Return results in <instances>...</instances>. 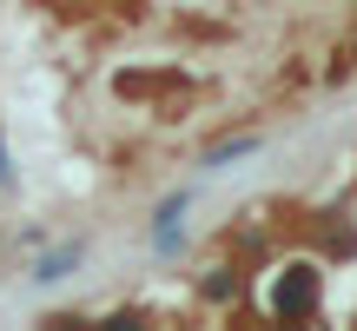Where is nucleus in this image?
I'll return each instance as SVG.
<instances>
[{
  "instance_id": "f257e3e1",
  "label": "nucleus",
  "mask_w": 357,
  "mask_h": 331,
  "mask_svg": "<svg viewBox=\"0 0 357 331\" xmlns=\"http://www.w3.org/2000/svg\"><path fill=\"white\" fill-rule=\"evenodd\" d=\"M311 305H318V272H311V265H291L278 279V292H271V311H278V318H305Z\"/></svg>"
},
{
  "instance_id": "7ed1b4c3",
  "label": "nucleus",
  "mask_w": 357,
  "mask_h": 331,
  "mask_svg": "<svg viewBox=\"0 0 357 331\" xmlns=\"http://www.w3.org/2000/svg\"><path fill=\"white\" fill-rule=\"evenodd\" d=\"M106 331H146L139 311H119V318H106Z\"/></svg>"
},
{
  "instance_id": "f03ea898",
  "label": "nucleus",
  "mask_w": 357,
  "mask_h": 331,
  "mask_svg": "<svg viewBox=\"0 0 357 331\" xmlns=\"http://www.w3.org/2000/svg\"><path fill=\"white\" fill-rule=\"evenodd\" d=\"M73 258H79V245H66V252H53V258H40V265H33V279H40V285H53V279H66V265H73Z\"/></svg>"
}]
</instances>
